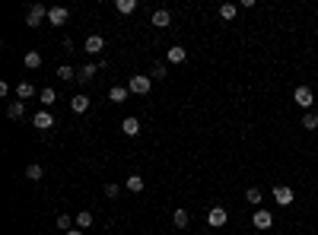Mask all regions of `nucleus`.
Instances as JSON below:
<instances>
[{
	"mask_svg": "<svg viewBox=\"0 0 318 235\" xmlns=\"http://www.w3.org/2000/svg\"><path fill=\"white\" fill-rule=\"evenodd\" d=\"M127 89L134 92V96H147V92L153 89V76H144V73H134L131 83H127Z\"/></svg>",
	"mask_w": 318,
	"mask_h": 235,
	"instance_id": "nucleus-1",
	"label": "nucleus"
},
{
	"mask_svg": "<svg viewBox=\"0 0 318 235\" xmlns=\"http://www.w3.org/2000/svg\"><path fill=\"white\" fill-rule=\"evenodd\" d=\"M45 19H48V10H45L42 4H32V7H29V16H26V26L39 29V26H42Z\"/></svg>",
	"mask_w": 318,
	"mask_h": 235,
	"instance_id": "nucleus-2",
	"label": "nucleus"
},
{
	"mask_svg": "<svg viewBox=\"0 0 318 235\" xmlns=\"http://www.w3.org/2000/svg\"><path fill=\"white\" fill-rule=\"evenodd\" d=\"M293 102H296L299 108L309 111V108H312V102H315V92H312L309 86H296V92H293Z\"/></svg>",
	"mask_w": 318,
	"mask_h": 235,
	"instance_id": "nucleus-3",
	"label": "nucleus"
},
{
	"mask_svg": "<svg viewBox=\"0 0 318 235\" xmlns=\"http://www.w3.org/2000/svg\"><path fill=\"white\" fill-rule=\"evenodd\" d=\"M207 222H210V229H223L229 222V213L223 207H210V213H207Z\"/></svg>",
	"mask_w": 318,
	"mask_h": 235,
	"instance_id": "nucleus-4",
	"label": "nucleus"
},
{
	"mask_svg": "<svg viewBox=\"0 0 318 235\" xmlns=\"http://www.w3.org/2000/svg\"><path fill=\"white\" fill-rule=\"evenodd\" d=\"M252 226L255 229H270V226H274V213H270V210H255V216H252Z\"/></svg>",
	"mask_w": 318,
	"mask_h": 235,
	"instance_id": "nucleus-5",
	"label": "nucleus"
},
{
	"mask_svg": "<svg viewBox=\"0 0 318 235\" xmlns=\"http://www.w3.org/2000/svg\"><path fill=\"white\" fill-rule=\"evenodd\" d=\"M32 124L39 127V131H51V127H54V118H51V111H48V108H42V111H35Z\"/></svg>",
	"mask_w": 318,
	"mask_h": 235,
	"instance_id": "nucleus-6",
	"label": "nucleus"
},
{
	"mask_svg": "<svg viewBox=\"0 0 318 235\" xmlns=\"http://www.w3.org/2000/svg\"><path fill=\"white\" fill-rule=\"evenodd\" d=\"M274 201H277L280 207H290V204H293V187H290V184H277V187H274Z\"/></svg>",
	"mask_w": 318,
	"mask_h": 235,
	"instance_id": "nucleus-7",
	"label": "nucleus"
},
{
	"mask_svg": "<svg viewBox=\"0 0 318 235\" xmlns=\"http://www.w3.org/2000/svg\"><path fill=\"white\" fill-rule=\"evenodd\" d=\"M67 19H70L67 7H51V10H48V22H51V26H64Z\"/></svg>",
	"mask_w": 318,
	"mask_h": 235,
	"instance_id": "nucleus-8",
	"label": "nucleus"
},
{
	"mask_svg": "<svg viewBox=\"0 0 318 235\" xmlns=\"http://www.w3.org/2000/svg\"><path fill=\"white\" fill-rule=\"evenodd\" d=\"M166 61L169 64H182V61H188V51L182 48V45H172V48L166 51Z\"/></svg>",
	"mask_w": 318,
	"mask_h": 235,
	"instance_id": "nucleus-9",
	"label": "nucleus"
},
{
	"mask_svg": "<svg viewBox=\"0 0 318 235\" xmlns=\"http://www.w3.org/2000/svg\"><path fill=\"white\" fill-rule=\"evenodd\" d=\"M83 48H86V54H99V51L105 48V38H102V35H89Z\"/></svg>",
	"mask_w": 318,
	"mask_h": 235,
	"instance_id": "nucleus-10",
	"label": "nucleus"
},
{
	"mask_svg": "<svg viewBox=\"0 0 318 235\" xmlns=\"http://www.w3.org/2000/svg\"><path fill=\"white\" fill-rule=\"evenodd\" d=\"M121 134L124 137H137L140 134V121H137V118H124V121H121Z\"/></svg>",
	"mask_w": 318,
	"mask_h": 235,
	"instance_id": "nucleus-11",
	"label": "nucleus"
},
{
	"mask_svg": "<svg viewBox=\"0 0 318 235\" xmlns=\"http://www.w3.org/2000/svg\"><path fill=\"white\" fill-rule=\"evenodd\" d=\"M32 96H35V86L29 83V80H22V83L16 86V99H19V102H26V99H32Z\"/></svg>",
	"mask_w": 318,
	"mask_h": 235,
	"instance_id": "nucleus-12",
	"label": "nucleus"
},
{
	"mask_svg": "<svg viewBox=\"0 0 318 235\" xmlns=\"http://www.w3.org/2000/svg\"><path fill=\"white\" fill-rule=\"evenodd\" d=\"M70 108H74L77 114H83V111L89 108V96H83V92H80V96H74V99H70Z\"/></svg>",
	"mask_w": 318,
	"mask_h": 235,
	"instance_id": "nucleus-13",
	"label": "nucleus"
},
{
	"mask_svg": "<svg viewBox=\"0 0 318 235\" xmlns=\"http://www.w3.org/2000/svg\"><path fill=\"white\" fill-rule=\"evenodd\" d=\"M115 10H118L121 16H131L134 10H137V0H115Z\"/></svg>",
	"mask_w": 318,
	"mask_h": 235,
	"instance_id": "nucleus-14",
	"label": "nucleus"
},
{
	"mask_svg": "<svg viewBox=\"0 0 318 235\" xmlns=\"http://www.w3.org/2000/svg\"><path fill=\"white\" fill-rule=\"evenodd\" d=\"M172 22V16H169V10H156V13H153V26L156 29H166Z\"/></svg>",
	"mask_w": 318,
	"mask_h": 235,
	"instance_id": "nucleus-15",
	"label": "nucleus"
},
{
	"mask_svg": "<svg viewBox=\"0 0 318 235\" xmlns=\"http://www.w3.org/2000/svg\"><path fill=\"white\" fill-rule=\"evenodd\" d=\"M7 114H10V118H13V121H19V118H22V114H26V105H22L19 99H16V102H10V105H7Z\"/></svg>",
	"mask_w": 318,
	"mask_h": 235,
	"instance_id": "nucleus-16",
	"label": "nucleus"
},
{
	"mask_svg": "<svg viewBox=\"0 0 318 235\" xmlns=\"http://www.w3.org/2000/svg\"><path fill=\"white\" fill-rule=\"evenodd\" d=\"M172 222H175V229H188L191 216H188V210H175V213H172Z\"/></svg>",
	"mask_w": 318,
	"mask_h": 235,
	"instance_id": "nucleus-17",
	"label": "nucleus"
},
{
	"mask_svg": "<svg viewBox=\"0 0 318 235\" xmlns=\"http://www.w3.org/2000/svg\"><path fill=\"white\" fill-rule=\"evenodd\" d=\"M127 96H131V89H127V86H112V89H109V99H112V102H124Z\"/></svg>",
	"mask_w": 318,
	"mask_h": 235,
	"instance_id": "nucleus-18",
	"label": "nucleus"
},
{
	"mask_svg": "<svg viewBox=\"0 0 318 235\" xmlns=\"http://www.w3.org/2000/svg\"><path fill=\"white\" fill-rule=\"evenodd\" d=\"M124 184H127V191H134V194H140V191H144V184H147V181H144V178H140V175H127V181H124Z\"/></svg>",
	"mask_w": 318,
	"mask_h": 235,
	"instance_id": "nucleus-19",
	"label": "nucleus"
},
{
	"mask_svg": "<svg viewBox=\"0 0 318 235\" xmlns=\"http://www.w3.org/2000/svg\"><path fill=\"white\" fill-rule=\"evenodd\" d=\"M22 61H26L29 70H39V67H42V54H39V51H26V57H22Z\"/></svg>",
	"mask_w": 318,
	"mask_h": 235,
	"instance_id": "nucleus-20",
	"label": "nucleus"
},
{
	"mask_svg": "<svg viewBox=\"0 0 318 235\" xmlns=\"http://www.w3.org/2000/svg\"><path fill=\"white\" fill-rule=\"evenodd\" d=\"M302 127H305V131H318V114L315 111H305L302 114Z\"/></svg>",
	"mask_w": 318,
	"mask_h": 235,
	"instance_id": "nucleus-21",
	"label": "nucleus"
},
{
	"mask_svg": "<svg viewBox=\"0 0 318 235\" xmlns=\"http://www.w3.org/2000/svg\"><path fill=\"white\" fill-rule=\"evenodd\" d=\"M39 99H42V105H45V108H48V105H54V99H57V92H54L51 86H45V89L39 92Z\"/></svg>",
	"mask_w": 318,
	"mask_h": 235,
	"instance_id": "nucleus-22",
	"label": "nucleus"
},
{
	"mask_svg": "<svg viewBox=\"0 0 318 235\" xmlns=\"http://www.w3.org/2000/svg\"><path fill=\"white\" fill-rule=\"evenodd\" d=\"M42 175H45V169L39 166V162H32V166L26 169V178H29V181H42Z\"/></svg>",
	"mask_w": 318,
	"mask_h": 235,
	"instance_id": "nucleus-23",
	"label": "nucleus"
},
{
	"mask_svg": "<svg viewBox=\"0 0 318 235\" xmlns=\"http://www.w3.org/2000/svg\"><path fill=\"white\" fill-rule=\"evenodd\" d=\"M77 80H80V83H89V80H96V64H86L83 70H80Z\"/></svg>",
	"mask_w": 318,
	"mask_h": 235,
	"instance_id": "nucleus-24",
	"label": "nucleus"
},
{
	"mask_svg": "<svg viewBox=\"0 0 318 235\" xmlns=\"http://www.w3.org/2000/svg\"><path fill=\"white\" fill-rule=\"evenodd\" d=\"M57 76H61V80H67V83H70V80H77L80 73H77V70H74V67H67V64H61V67H57Z\"/></svg>",
	"mask_w": 318,
	"mask_h": 235,
	"instance_id": "nucleus-25",
	"label": "nucleus"
},
{
	"mask_svg": "<svg viewBox=\"0 0 318 235\" xmlns=\"http://www.w3.org/2000/svg\"><path fill=\"white\" fill-rule=\"evenodd\" d=\"M235 13H239V7H235V4H223V7H220V16L226 19V22L235 19Z\"/></svg>",
	"mask_w": 318,
	"mask_h": 235,
	"instance_id": "nucleus-26",
	"label": "nucleus"
},
{
	"mask_svg": "<svg viewBox=\"0 0 318 235\" xmlns=\"http://www.w3.org/2000/svg\"><path fill=\"white\" fill-rule=\"evenodd\" d=\"M77 226H80V229H89V226H92V213H89V210L77 213Z\"/></svg>",
	"mask_w": 318,
	"mask_h": 235,
	"instance_id": "nucleus-27",
	"label": "nucleus"
},
{
	"mask_svg": "<svg viewBox=\"0 0 318 235\" xmlns=\"http://www.w3.org/2000/svg\"><path fill=\"white\" fill-rule=\"evenodd\" d=\"M245 201L249 204H261V187H249V191H245Z\"/></svg>",
	"mask_w": 318,
	"mask_h": 235,
	"instance_id": "nucleus-28",
	"label": "nucleus"
},
{
	"mask_svg": "<svg viewBox=\"0 0 318 235\" xmlns=\"http://www.w3.org/2000/svg\"><path fill=\"white\" fill-rule=\"evenodd\" d=\"M166 76H169L166 64H156V67H153V80H166Z\"/></svg>",
	"mask_w": 318,
	"mask_h": 235,
	"instance_id": "nucleus-29",
	"label": "nucleus"
},
{
	"mask_svg": "<svg viewBox=\"0 0 318 235\" xmlns=\"http://www.w3.org/2000/svg\"><path fill=\"white\" fill-rule=\"evenodd\" d=\"M57 229H64V232H70V229H74V226H70V216H67V213H61V216H57Z\"/></svg>",
	"mask_w": 318,
	"mask_h": 235,
	"instance_id": "nucleus-30",
	"label": "nucleus"
},
{
	"mask_svg": "<svg viewBox=\"0 0 318 235\" xmlns=\"http://www.w3.org/2000/svg\"><path fill=\"white\" fill-rule=\"evenodd\" d=\"M118 194H121V187H118V184H105V197H118Z\"/></svg>",
	"mask_w": 318,
	"mask_h": 235,
	"instance_id": "nucleus-31",
	"label": "nucleus"
},
{
	"mask_svg": "<svg viewBox=\"0 0 318 235\" xmlns=\"http://www.w3.org/2000/svg\"><path fill=\"white\" fill-rule=\"evenodd\" d=\"M64 235H83V229H70V232H64Z\"/></svg>",
	"mask_w": 318,
	"mask_h": 235,
	"instance_id": "nucleus-32",
	"label": "nucleus"
}]
</instances>
